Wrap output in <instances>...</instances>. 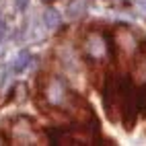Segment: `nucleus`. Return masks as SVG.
Returning a JSON list of instances; mask_svg holds the SVG:
<instances>
[{"label":"nucleus","mask_w":146,"mask_h":146,"mask_svg":"<svg viewBox=\"0 0 146 146\" xmlns=\"http://www.w3.org/2000/svg\"><path fill=\"white\" fill-rule=\"evenodd\" d=\"M84 52H86L89 60L101 62V60L107 58V54H109V43H107V39L101 33H91L84 39Z\"/></svg>","instance_id":"nucleus-1"}]
</instances>
